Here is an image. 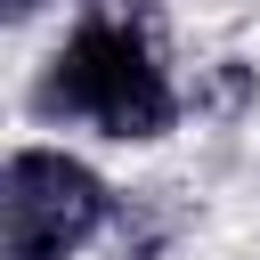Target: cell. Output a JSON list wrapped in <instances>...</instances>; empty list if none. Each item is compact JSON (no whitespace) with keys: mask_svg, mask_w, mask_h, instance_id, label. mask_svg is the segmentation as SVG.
Segmentation results:
<instances>
[{"mask_svg":"<svg viewBox=\"0 0 260 260\" xmlns=\"http://www.w3.org/2000/svg\"><path fill=\"white\" fill-rule=\"evenodd\" d=\"M41 114H73V122H98L106 138H162L179 122V98L146 49L138 24L122 16H89L73 24V41L49 57L41 73Z\"/></svg>","mask_w":260,"mask_h":260,"instance_id":"6da1fadb","label":"cell"},{"mask_svg":"<svg viewBox=\"0 0 260 260\" xmlns=\"http://www.w3.org/2000/svg\"><path fill=\"white\" fill-rule=\"evenodd\" d=\"M106 219V187L98 171H81L73 154H49V146H24L0 179V236H8V260H65L73 244H89Z\"/></svg>","mask_w":260,"mask_h":260,"instance_id":"7a4b0ae2","label":"cell"},{"mask_svg":"<svg viewBox=\"0 0 260 260\" xmlns=\"http://www.w3.org/2000/svg\"><path fill=\"white\" fill-rule=\"evenodd\" d=\"M32 8H41V0H8V16H32Z\"/></svg>","mask_w":260,"mask_h":260,"instance_id":"3957f363","label":"cell"}]
</instances>
